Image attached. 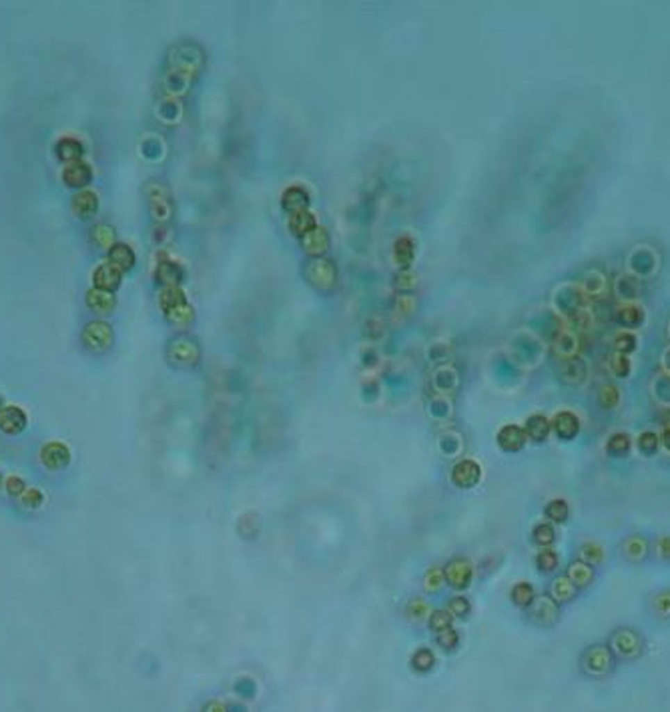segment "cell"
Segmentation results:
<instances>
[{
    "label": "cell",
    "mask_w": 670,
    "mask_h": 712,
    "mask_svg": "<svg viewBox=\"0 0 670 712\" xmlns=\"http://www.w3.org/2000/svg\"><path fill=\"white\" fill-rule=\"evenodd\" d=\"M159 305L161 312L165 315V319H167L173 327L183 330V327H187V325L193 323V305L189 303V299L183 293L181 287H163L159 293Z\"/></svg>",
    "instance_id": "1"
},
{
    "label": "cell",
    "mask_w": 670,
    "mask_h": 712,
    "mask_svg": "<svg viewBox=\"0 0 670 712\" xmlns=\"http://www.w3.org/2000/svg\"><path fill=\"white\" fill-rule=\"evenodd\" d=\"M157 281L163 287H179L183 281V269L173 261H161L157 265Z\"/></svg>",
    "instance_id": "30"
},
{
    "label": "cell",
    "mask_w": 670,
    "mask_h": 712,
    "mask_svg": "<svg viewBox=\"0 0 670 712\" xmlns=\"http://www.w3.org/2000/svg\"><path fill=\"white\" fill-rule=\"evenodd\" d=\"M576 594H578V588H576L566 576L554 578L552 584H550V598H552L558 606H560V604L572 602V600L576 598Z\"/></svg>",
    "instance_id": "24"
},
{
    "label": "cell",
    "mask_w": 670,
    "mask_h": 712,
    "mask_svg": "<svg viewBox=\"0 0 670 712\" xmlns=\"http://www.w3.org/2000/svg\"><path fill=\"white\" fill-rule=\"evenodd\" d=\"M636 448H638V452L642 453V455L651 458L660 448V435H656L654 432H642V434L638 435V439H636Z\"/></svg>",
    "instance_id": "42"
},
{
    "label": "cell",
    "mask_w": 670,
    "mask_h": 712,
    "mask_svg": "<svg viewBox=\"0 0 670 712\" xmlns=\"http://www.w3.org/2000/svg\"><path fill=\"white\" fill-rule=\"evenodd\" d=\"M550 426H552V432L556 434V437L562 442H572L580 434V419L572 412H558L554 419L550 421Z\"/></svg>",
    "instance_id": "12"
},
{
    "label": "cell",
    "mask_w": 670,
    "mask_h": 712,
    "mask_svg": "<svg viewBox=\"0 0 670 712\" xmlns=\"http://www.w3.org/2000/svg\"><path fill=\"white\" fill-rule=\"evenodd\" d=\"M524 432H526V435H528L532 442H536V444H540V442H546L548 435H550V432H552L550 419L544 416H540V414H536V416H530L528 421H526V428H524Z\"/></svg>",
    "instance_id": "29"
},
{
    "label": "cell",
    "mask_w": 670,
    "mask_h": 712,
    "mask_svg": "<svg viewBox=\"0 0 670 712\" xmlns=\"http://www.w3.org/2000/svg\"><path fill=\"white\" fill-rule=\"evenodd\" d=\"M85 303H87V307L92 313H97V315H106V313H111L115 309L117 299H115L113 293H108V291L95 289V287H92V289H88L87 296H85Z\"/></svg>",
    "instance_id": "20"
},
{
    "label": "cell",
    "mask_w": 670,
    "mask_h": 712,
    "mask_svg": "<svg viewBox=\"0 0 670 712\" xmlns=\"http://www.w3.org/2000/svg\"><path fill=\"white\" fill-rule=\"evenodd\" d=\"M301 249L307 257H323L329 249V233L323 227H316L301 239Z\"/></svg>",
    "instance_id": "16"
},
{
    "label": "cell",
    "mask_w": 670,
    "mask_h": 712,
    "mask_svg": "<svg viewBox=\"0 0 670 712\" xmlns=\"http://www.w3.org/2000/svg\"><path fill=\"white\" fill-rule=\"evenodd\" d=\"M97 209H99V197H97V193L87 191V189H85V191H79L72 197L71 211L72 215L79 217V219H88V217H92V215L97 213Z\"/></svg>",
    "instance_id": "19"
},
{
    "label": "cell",
    "mask_w": 670,
    "mask_h": 712,
    "mask_svg": "<svg viewBox=\"0 0 670 712\" xmlns=\"http://www.w3.org/2000/svg\"><path fill=\"white\" fill-rule=\"evenodd\" d=\"M287 225H289V231H291L295 237L303 239L307 233H311V231L318 227V219H316V215H313V213H309V211H301V213H295V215H289V221H287Z\"/></svg>",
    "instance_id": "27"
},
{
    "label": "cell",
    "mask_w": 670,
    "mask_h": 712,
    "mask_svg": "<svg viewBox=\"0 0 670 712\" xmlns=\"http://www.w3.org/2000/svg\"><path fill=\"white\" fill-rule=\"evenodd\" d=\"M167 359H169V364L175 365L179 369H189V367H195L199 364L201 348L191 337L179 335L175 339H171L167 346Z\"/></svg>",
    "instance_id": "4"
},
{
    "label": "cell",
    "mask_w": 670,
    "mask_h": 712,
    "mask_svg": "<svg viewBox=\"0 0 670 712\" xmlns=\"http://www.w3.org/2000/svg\"><path fill=\"white\" fill-rule=\"evenodd\" d=\"M610 369H612V373H614L616 378H628L630 371H632V364H630L628 355L616 353V355H612V359H610Z\"/></svg>",
    "instance_id": "47"
},
{
    "label": "cell",
    "mask_w": 670,
    "mask_h": 712,
    "mask_svg": "<svg viewBox=\"0 0 670 712\" xmlns=\"http://www.w3.org/2000/svg\"><path fill=\"white\" fill-rule=\"evenodd\" d=\"M54 155H56L58 161L71 165V163L81 161V156H83V145L76 139H69V137H67V139H60L54 145Z\"/></svg>",
    "instance_id": "28"
},
{
    "label": "cell",
    "mask_w": 670,
    "mask_h": 712,
    "mask_svg": "<svg viewBox=\"0 0 670 712\" xmlns=\"http://www.w3.org/2000/svg\"><path fill=\"white\" fill-rule=\"evenodd\" d=\"M618 401H620V389H618L616 385H612V383H606V385H602V387H600V391H598L600 407H604V410H612V407H616Z\"/></svg>",
    "instance_id": "44"
},
{
    "label": "cell",
    "mask_w": 670,
    "mask_h": 712,
    "mask_svg": "<svg viewBox=\"0 0 670 712\" xmlns=\"http://www.w3.org/2000/svg\"><path fill=\"white\" fill-rule=\"evenodd\" d=\"M632 448V439L630 435L624 434V432H616L608 437L606 442V453H610L612 458H622V455H628Z\"/></svg>",
    "instance_id": "34"
},
{
    "label": "cell",
    "mask_w": 670,
    "mask_h": 712,
    "mask_svg": "<svg viewBox=\"0 0 670 712\" xmlns=\"http://www.w3.org/2000/svg\"><path fill=\"white\" fill-rule=\"evenodd\" d=\"M443 578H446L448 586H452L456 590H466L474 580V566L466 558H454L446 564Z\"/></svg>",
    "instance_id": "7"
},
{
    "label": "cell",
    "mask_w": 670,
    "mask_h": 712,
    "mask_svg": "<svg viewBox=\"0 0 670 712\" xmlns=\"http://www.w3.org/2000/svg\"><path fill=\"white\" fill-rule=\"evenodd\" d=\"M434 662H436V658H434V652L430 648H418L411 656V666L418 672H430L434 668Z\"/></svg>",
    "instance_id": "43"
},
{
    "label": "cell",
    "mask_w": 670,
    "mask_h": 712,
    "mask_svg": "<svg viewBox=\"0 0 670 712\" xmlns=\"http://www.w3.org/2000/svg\"><path fill=\"white\" fill-rule=\"evenodd\" d=\"M578 560L594 568V566L602 564V560H604V550H602V546L596 544V542H584L582 546L578 548Z\"/></svg>",
    "instance_id": "37"
},
{
    "label": "cell",
    "mask_w": 670,
    "mask_h": 712,
    "mask_svg": "<svg viewBox=\"0 0 670 712\" xmlns=\"http://www.w3.org/2000/svg\"><path fill=\"white\" fill-rule=\"evenodd\" d=\"M622 552L630 562H640L648 556V542L642 536H628L622 544Z\"/></svg>",
    "instance_id": "31"
},
{
    "label": "cell",
    "mask_w": 670,
    "mask_h": 712,
    "mask_svg": "<svg viewBox=\"0 0 670 712\" xmlns=\"http://www.w3.org/2000/svg\"><path fill=\"white\" fill-rule=\"evenodd\" d=\"M480 480H482V468L474 460H461L452 469V482H454V486L461 487V490H470V487L477 486Z\"/></svg>",
    "instance_id": "11"
},
{
    "label": "cell",
    "mask_w": 670,
    "mask_h": 712,
    "mask_svg": "<svg viewBox=\"0 0 670 712\" xmlns=\"http://www.w3.org/2000/svg\"><path fill=\"white\" fill-rule=\"evenodd\" d=\"M528 616L534 624L552 626L560 618V606L550 596H540L534 598V602L528 606Z\"/></svg>",
    "instance_id": "8"
},
{
    "label": "cell",
    "mask_w": 670,
    "mask_h": 712,
    "mask_svg": "<svg viewBox=\"0 0 670 712\" xmlns=\"http://www.w3.org/2000/svg\"><path fill=\"white\" fill-rule=\"evenodd\" d=\"M446 584V578H443V570L441 568H430L425 576H423V588L425 592H438L441 590V586Z\"/></svg>",
    "instance_id": "45"
},
{
    "label": "cell",
    "mask_w": 670,
    "mask_h": 712,
    "mask_svg": "<svg viewBox=\"0 0 670 712\" xmlns=\"http://www.w3.org/2000/svg\"><path fill=\"white\" fill-rule=\"evenodd\" d=\"M406 614L411 620H423V618L430 614V608H427V604L423 602L422 598H416V600H409V602H407Z\"/></svg>",
    "instance_id": "51"
},
{
    "label": "cell",
    "mask_w": 670,
    "mask_h": 712,
    "mask_svg": "<svg viewBox=\"0 0 670 712\" xmlns=\"http://www.w3.org/2000/svg\"><path fill=\"white\" fill-rule=\"evenodd\" d=\"M6 490H8V494H10V496L18 498V496H22V494H24L26 486H24V482H22L20 478H8V480H6Z\"/></svg>",
    "instance_id": "56"
},
{
    "label": "cell",
    "mask_w": 670,
    "mask_h": 712,
    "mask_svg": "<svg viewBox=\"0 0 670 712\" xmlns=\"http://www.w3.org/2000/svg\"><path fill=\"white\" fill-rule=\"evenodd\" d=\"M532 542L542 550V548H550L556 542V530L550 521H540L532 528Z\"/></svg>",
    "instance_id": "33"
},
{
    "label": "cell",
    "mask_w": 670,
    "mask_h": 712,
    "mask_svg": "<svg viewBox=\"0 0 670 712\" xmlns=\"http://www.w3.org/2000/svg\"><path fill=\"white\" fill-rule=\"evenodd\" d=\"M20 498H22V504L26 505V508H40V504L44 502L42 492L36 490V487H26Z\"/></svg>",
    "instance_id": "52"
},
{
    "label": "cell",
    "mask_w": 670,
    "mask_h": 712,
    "mask_svg": "<svg viewBox=\"0 0 670 712\" xmlns=\"http://www.w3.org/2000/svg\"><path fill=\"white\" fill-rule=\"evenodd\" d=\"M24 428H26V414L20 407L8 405L0 410V432H4L6 435H17Z\"/></svg>",
    "instance_id": "17"
},
{
    "label": "cell",
    "mask_w": 670,
    "mask_h": 712,
    "mask_svg": "<svg viewBox=\"0 0 670 712\" xmlns=\"http://www.w3.org/2000/svg\"><path fill=\"white\" fill-rule=\"evenodd\" d=\"M566 578L580 590V588H588L592 582H594V568L584 564L580 560H574L568 564V570H566Z\"/></svg>",
    "instance_id": "22"
},
{
    "label": "cell",
    "mask_w": 670,
    "mask_h": 712,
    "mask_svg": "<svg viewBox=\"0 0 670 712\" xmlns=\"http://www.w3.org/2000/svg\"><path fill=\"white\" fill-rule=\"evenodd\" d=\"M654 612L662 618H669L670 616V592H662L654 598L653 602Z\"/></svg>",
    "instance_id": "53"
},
{
    "label": "cell",
    "mask_w": 670,
    "mask_h": 712,
    "mask_svg": "<svg viewBox=\"0 0 670 712\" xmlns=\"http://www.w3.org/2000/svg\"><path fill=\"white\" fill-rule=\"evenodd\" d=\"M560 378L562 382L570 383V385H580L586 380V364L576 355L564 359L560 365Z\"/></svg>",
    "instance_id": "26"
},
{
    "label": "cell",
    "mask_w": 670,
    "mask_h": 712,
    "mask_svg": "<svg viewBox=\"0 0 670 712\" xmlns=\"http://www.w3.org/2000/svg\"><path fill=\"white\" fill-rule=\"evenodd\" d=\"M662 423H664V430H669L670 432V412L664 416V419H662Z\"/></svg>",
    "instance_id": "61"
},
{
    "label": "cell",
    "mask_w": 670,
    "mask_h": 712,
    "mask_svg": "<svg viewBox=\"0 0 670 712\" xmlns=\"http://www.w3.org/2000/svg\"><path fill=\"white\" fill-rule=\"evenodd\" d=\"M614 348H616L618 353L628 355L630 351H635L636 349V337L632 333H628V331H620L616 337H614Z\"/></svg>",
    "instance_id": "49"
},
{
    "label": "cell",
    "mask_w": 670,
    "mask_h": 712,
    "mask_svg": "<svg viewBox=\"0 0 670 712\" xmlns=\"http://www.w3.org/2000/svg\"><path fill=\"white\" fill-rule=\"evenodd\" d=\"M303 279L319 293H332L337 285V267L327 257H309L303 265Z\"/></svg>",
    "instance_id": "2"
},
{
    "label": "cell",
    "mask_w": 670,
    "mask_h": 712,
    "mask_svg": "<svg viewBox=\"0 0 670 712\" xmlns=\"http://www.w3.org/2000/svg\"><path fill=\"white\" fill-rule=\"evenodd\" d=\"M203 712H227V704H223L219 700H211L203 706Z\"/></svg>",
    "instance_id": "58"
},
{
    "label": "cell",
    "mask_w": 670,
    "mask_h": 712,
    "mask_svg": "<svg viewBox=\"0 0 670 712\" xmlns=\"http://www.w3.org/2000/svg\"><path fill=\"white\" fill-rule=\"evenodd\" d=\"M656 548H658V554H660V556L670 558V536H662V538L658 540Z\"/></svg>",
    "instance_id": "57"
},
{
    "label": "cell",
    "mask_w": 670,
    "mask_h": 712,
    "mask_svg": "<svg viewBox=\"0 0 670 712\" xmlns=\"http://www.w3.org/2000/svg\"><path fill=\"white\" fill-rule=\"evenodd\" d=\"M436 640H438V644H440L446 652H454L459 644V634L456 632V630H454V628H452V626H450V628H446V630L438 632Z\"/></svg>",
    "instance_id": "46"
},
{
    "label": "cell",
    "mask_w": 670,
    "mask_h": 712,
    "mask_svg": "<svg viewBox=\"0 0 670 712\" xmlns=\"http://www.w3.org/2000/svg\"><path fill=\"white\" fill-rule=\"evenodd\" d=\"M416 307H418V301H416L414 296H409V293L398 296L395 301H393V319L395 321H406L407 317L414 315Z\"/></svg>",
    "instance_id": "36"
},
{
    "label": "cell",
    "mask_w": 670,
    "mask_h": 712,
    "mask_svg": "<svg viewBox=\"0 0 670 712\" xmlns=\"http://www.w3.org/2000/svg\"><path fill=\"white\" fill-rule=\"evenodd\" d=\"M235 690H237V695L243 696V698H253L257 688H255V682H253V680H249V678H241V680H237V684H235Z\"/></svg>",
    "instance_id": "54"
},
{
    "label": "cell",
    "mask_w": 670,
    "mask_h": 712,
    "mask_svg": "<svg viewBox=\"0 0 670 712\" xmlns=\"http://www.w3.org/2000/svg\"><path fill=\"white\" fill-rule=\"evenodd\" d=\"M510 598L516 606L528 608L530 604L534 602V598H536V590H534V586L530 582H518V584H514V588L510 590Z\"/></svg>",
    "instance_id": "35"
},
{
    "label": "cell",
    "mask_w": 670,
    "mask_h": 712,
    "mask_svg": "<svg viewBox=\"0 0 670 712\" xmlns=\"http://www.w3.org/2000/svg\"><path fill=\"white\" fill-rule=\"evenodd\" d=\"M227 712H247L245 711V706H239V704H227Z\"/></svg>",
    "instance_id": "60"
},
{
    "label": "cell",
    "mask_w": 670,
    "mask_h": 712,
    "mask_svg": "<svg viewBox=\"0 0 670 712\" xmlns=\"http://www.w3.org/2000/svg\"><path fill=\"white\" fill-rule=\"evenodd\" d=\"M614 319H616L622 327L635 330L638 325H642V321H644V312H642V307H636V305H624V307H620V309L614 313Z\"/></svg>",
    "instance_id": "32"
},
{
    "label": "cell",
    "mask_w": 670,
    "mask_h": 712,
    "mask_svg": "<svg viewBox=\"0 0 670 712\" xmlns=\"http://www.w3.org/2000/svg\"><path fill=\"white\" fill-rule=\"evenodd\" d=\"M554 348H556V353L562 357V359H570V357H576V351H578V337L574 335V333H560L558 335V339H556V343H554Z\"/></svg>",
    "instance_id": "38"
},
{
    "label": "cell",
    "mask_w": 670,
    "mask_h": 712,
    "mask_svg": "<svg viewBox=\"0 0 670 712\" xmlns=\"http://www.w3.org/2000/svg\"><path fill=\"white\" fill-rule=\"evenodd\" d=\"M560 566V556L556 550L552 548H542L536 556V568L540 570L542 574H552L558 570Z\"/></svg>",
    "instance_id": "39"
},
{
    "label": "cell",
    "mask_w": 670,
    "mask_h": 712,
    "mask_svg": "<svg viewBox=\"0 0 670 712\" xmlns=\"http://www.w3.org/2000/svg\"><path fill=\"white\" fill-rule=\"evenodd\" d=\"M40 462L49 469H63L71 464V450L60 444V442H51L42 446L40 450Z\"/></svg>",
    "instance_id": "13"
},
{
    "label": "cell",
    "mask_w": 670,
    "mask_h": 712,
    "mask_svg": "<svg viewBox=\"0 0 670 712\" xmlns=\"http://www.w3.org/2000/svg\"><path fill=\"white\" fill-rule=\"evenodd\" d=\"M612 650L622 658H635L642 650V640L635 630H618L610 640Z\"/></svg>",
    "instance_id": "10"
},
{
    "label": "cell",
    "mask_w": 670,
    "mask_h": 712,
    "mask_svg": "<svg viewBox=\"0 0 670 712\" xmlns=\"http://www.w3.org/2000/svg\"><path fill=\"white\" fill-rule=\"evenodd\" d=\"M544 516L554 524H564L570 516V505L566 500H552L544 508Z\"/></svg>",
    "instance_id": "41"
},
{
    "label": "cell",
    "mask_w": 670,
    "mask_h": 712,
    "mask_svg": "<svg viewBox=\"0 0 670 712\" xmlns=\"http://www.w3.org/2000/svg\"><path fill=\"white\" fill-rule=\"evenodd\" d=\"M92 243L101 249H113L115 247V241H117V235H115V229L111 225H97L92 229V235H90Z\"/></svg>",
    "instance_id": "40"
},
{
    "label": "cell",
    "mask_w": 670,
    "mask_h": 712,
    "mask_svg": "<svg viewBox=\"0 0 670 712\" xmlns=\"http://www.w3.org/2000/svg\"><path fill=\"white\" fill-rule=\"evenodd\" d=\"M121 279H123V273L113 267L111 263H103L95 269L92 273V283H95V289H103V291H108V293H115L121 285Z\"/></svg>",
    "instance_id": "15"
},
{
    "label": "cell",
    "mask_w": 670,
    "mask_h": 712,
    "mask_svg": "<svg viewBox=\"0 0 670 712\" xmlns=\"http://www.w3.org/2000/svg\"><path fill=\"white\" fill-rule=\"evenodd\" d=\"M660 444L664 446V450H667V452H670V432L669 430H664V432H662V435H660Z\"/></svg>",
    "instance_id": "59"
},
{
    "label": "cell",
    "mask_w": 670,
    "mask_h": 712,
    "mask_svg": "<svg viewBox=\"0 0 670 712\" xmlns=\"http://www.w3.org/2000/svg\"><path fill=\"white\" fill-rule=\"evenodd\" d=\"M81 339H83V346L88 351L103 353L106 349L113 348L115 333H113V327L106 321H88L83 333H81Z\"/></svg>",
    "instance_id": "6"
},
{
    "label": "cell",
    "mask_w": 670,
    "mask_h": 712,
    "mask_svg": "<svg viewBox=\"0 0 670 712\" xmlns=\"http://www.w3.org/2000/svg\"><path fill=\"white\" fill-rule=\"evenodd\" d=\"M452 620H454V616L448 610H436L430 614V628L434 632H441V630L452 626Z\"/></svg>",
    "instance_id": "48"
},
{
    "label": "cell",
    "mask_w": 670,
    "mask_h": 712,
    "mask_svg": "<svg viewBox=\"0 0 670 712\" xmlns=\"http://www.w3.org/2000/svg\"><path fill=\"white\" fill-rule=\"evenodd\" d=\"M108 263L113 267H117L121 273L124 271H131L137 263V257H135V251L124 243H117L111 251H108Z\"/></svg>",
    "instance_id": "25"
},
{
    "label": "cell",
    "mask_w": 670,
    "mask_h": 712,
    "mask_svg": "<svg viewBox=\"0 0 670 712\" xmlns=\"http://www.w3.org/2000/svg\"><path fill=\"white\" fill-rule=\"evenodd\" d=\"M281 207L287 215H295L309 207V195L301 187H289L281 195Z\"/></svg>",
    "instance_id": "21"
},
{
    "label": "cell",
    "mask_w": 670,
    "mask_h": 712,
    "mask_svg": "<svg viewBox=\"0 0 670 712\" xmlns=\"http://www.w3.org/2000/svg\"><path fill=\"white\" fill-rule=\"evenodd\" d=\"M470 610H472V606H470L468 598H464V596H454L448 604V612L452 616H458V618H466L470 614Z\"/></svg>",
    "instance_id": "50"
},
{
    "label": "cell",
    "mask_w": 670,
    "mask_h": 712,
    "mask_svg": "<svg viewBox=\"0 0 670 712\" xmlns=\"http://www.w3.org/2000/svg\"><path fill=\"white\" fill-rule=\"evenodd\" d=\"M193 51V47L181 44V47H177L175 51L171 52V56H169V67H167V76H169V79L175 76V83L187 85L195 74L199 72L201 65H203L201 51Z\"/></svg>",
    "instance_id": "3"
},
{
    "label": "cell",
    "mask_w": 670,
    "mask_h": 712,
    "mask_svg": "<svg viewBox=\"0 0 670 712\" xmlns=\"http://www.w3.org/2000/svg\"><path fill=\"white\" fill-rule=\"evenodd\" d=\"M496 442H498V446H500L504 452L516 453V452H520V450L526 446V442H528V435H526V432H524V428H520V426H514V423H508V426H504V428L498 432Z\"/></svg>",
    "instance_id": "14"
},
{
    "label": "cell",
    "mask_w": 670,
    "mask_h": 712,
    "mask_svg": "<svg viewBox=\"0 0 670 712\" xmlns=\"http://www.w3.org/2000/svg\"><path fill=\"white\" fill-rule=\"evenodd\" d=\"M63 181H65V185H69L72 189H85L92 181V169L88 167L87 163H83V161L71 163L63 171Z\"/></svg>",
    "instance_id": "18"
},
{
    "label": "cell",
    "mask_w": 670,
    "mask_h": 712,
    "mask_svg": "<svg viewBox=\"0 0 670 712\" xmlns=\"http://www.w3.org/2000/svg\"><path fill=\"white\" fill-rule=\"evenodd\" d=\"M636 287H638V283L632 277L620 279V293H622V297H628V299L636 297Z\"/></svg>",
    "instance_id": "55"
},
{
    "label": "cell",
    "mask_w": 670,
    "mask_h": 712,
    "mask_svg": "<svg viewBox=\"0 0 670 712\" xmlns=\"http://www.w3.org/2000/svg\"><path fill=\"white\" fill-rule=\"evenodd\" d=\"M0 410H2V407H0Z\"/></svg>",
    "instance_id": "62"
},
{
    "label": "cell",
    "mask_w": 670,
    "mask_h": 712,
    "mask_svg": "<svg viewBox=\"0 0 670 712\" xmlns=\"http://www.w3.org/2000/svg\"><path fill=\"white\" fill-rule=\"evenodd\" d=\"M416 257V243L411 241V237H400L393 243V263L400 267V271H407L409 265L414 263Z\"/></svg>",
    "instance_id": "23"
},
{
    "label": "cell",
    "mask_w": 670,
    "mask_h": 712,
    "mask_svg": "<svg viewBox=\"0 0 670 712\" xmlns=\"http://www.w3.org/2000/svg\"><path fill=\"white\" fill-rule=\"evenodd\" d=\"M582 666L588 674H604L612 668V654L606 646H592L584 652Z\"/></svg>",
    "instance_id": "9"
},
{
    "label": "cell",
    "mask_w": 670,
    "mask_h": 712,
    "mask_svg": "<svg viewBox=\"0 0 670 712\" xmlns=\"http://www.w3.org/2000/svg\"><path fill=\"white\" fill-rule=\"evenodd\" d=\"M145 195H147V205H149L151 217L157 223H169L173 217V201H171L169 189L163 183L151 181L145 189Z\"/></svg>",
    "instance_id": "5"
}]
</instances>
